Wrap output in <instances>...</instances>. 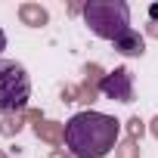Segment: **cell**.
Wrapping results in <instances>:
<instances>
[{
	"instance_id": "7",
	"label": "cell",
	"mask_w": 158,
	"mask_h": 158,
	"mask_svg": "<svg viewBox=\"0 0 158 158\" xmlns=\"http://www.w3.org/2000/svg\"><path fill=\"white\" fill-rule=\"evenodd\" d=\"M37 136H44L50 143H59V139H65V130H59L56 124H37Z\"/></svg>"
},
{
	"instance_id": "3",
	"label": "cell",
	"mask_w": 158,
	"mask_h": 158,
	"mask_svg": "<svg viewBox=\"0 0 158 158\" xmlns=\"http://www.w3.org/2000/svg\"><path fill=\"white\" fill-rule=\"evenodd\" d=\"M28 96H31V77L25 65L16 59H0V115L25 109Z\"/></svg>"
},
{
	"instance_id": "6",
	"label": "cell",
	"mask_w": 158,
	"mask_h": 158,
	"mask_svg": "<svg viewBox=\"0 0 158 158\" xmlns=\"http://www.w3.org/2000/svg\"><path fill=\"white\" fill-rule=\"evenodd\" d=\"M19 13H22V22L31 25V28H37V25L47 22V10H40V6H34V3H25Z\"/></svg>"
},
{
	"instance_id": "2",
	"label": "cell",
	"mask_w": 158,
	"mask_h": 158,
	"mask_svg": "<svg viewBox=\"0 0 158 158\" xmlns=\"http://www.w3.org/2000/svg\"><path fill=\"white\" fill-rule=\"evenodd\" d=\"M81 13H84L87 28L102 40L115 44L121 34L130 31V6L124 0H90Z\"/></svg>"
},
{
	"instance_id": "10",
	"label": "cell",
	"mask_w": 158,
	"mask_h": 158,
	"mask_svg": "<svg viewBox=\"0 0 158 158\" xmlns=\"http://www.w3.org/2000/svg\"><path fill=\"white\" fill-rule=\"evenodd\" d=\"M0 158H3V155H0Z\"/></svg>"
},
{
	"instance_id": "9",
	"label": "cell",
	"mask_w": 158,
	"mask_h": 158,
	"mask_svg": "<svg viewBox=\"0 0 158 158\" xmlns=\"http://www.w3.org/2000/svg\"><path fill=\"white\" fill-rule=\"evenodd\" d=\"M6 50V34H3V28H0V53Z\"/></svg>"
},
{
	"instance_id": "5",
	"label": "cell",
	"mask_w": 158,
	"mask_h": 158,
	"mask_svg": "<svg viewBox=\"0 0 158 158\" xmlns=\"http://www.w3.org/2000/svg\"><path fill=\"white\" fill-rule=\"evenodd\" d=\"M115 50L118 53H124V56H143L146 53V40H143V34L139 31H127V34H121L118 40H115Z\"/></svg>"
},
{
	"instance_id": "4",
	"label": "cell",
	"mask_w": 158,
	"mask_h": 158,
	"mask_svg": "<svg viewBox=\"0 0 158 158\" xmlns=\"http://www.w3.org/2000/svg\"><path fill=\"white\" fill-rule=\"evenodd\" d=\"M99 93L106 99H118V102H133V74L127 68H115L99 81Z\"/></svg>"
},
{
	"instance_id": "1",
	"label": "cell",
	"mask_w": 158,
	"mask_h": 158,
	"mask_svg": "<svg viewBox=\"0 0 158 158\" xmlns=\"http://www.w3.org/2000/svg\"><path fill=\"white\" fill-rule=\"evenodd\" d=\"M62 130L74 158H106L118 143V121L102 112H77Z\"/></svg>"
},
{
	"instance_id": "8",
	"label": "cell",
	"mask_w": 158,
	"mask_h": 158,
	"mask_svg": "<svg viewBox=\"0 0 158 158\" xmlns=\"http://www.w3.org/2000/svg\"><path fill=\"white\" fill-rule=\"evenodd\" d=\"M19 127H22V118H6L3 124H0V133H19Z\"/></svg>"
}]
</instances>
